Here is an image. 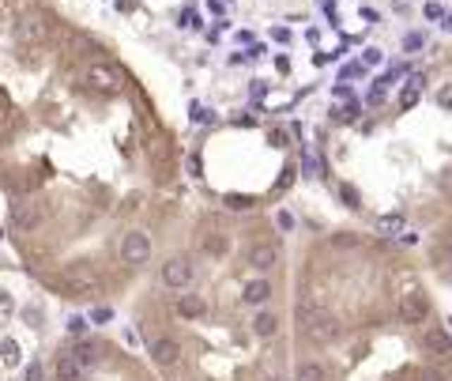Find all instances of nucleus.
Returning a JSON list of instances; mask_svg holds the SVG:
<instances>
[{
	"mask_svg": "<svg viewBox=\"0 0 452 381\" xmlns=\"http://www.w3.org/2000/svg\"><path fill=\"white\" fill-rule=\"evenodd\" d=\"M178 313H181V318H200V313H204V298L185 295V298L178 302Z\"/></svg>",
	"mask_w": 452,
	"mask_h": 381,
	"instance_id": "nucleus-16",
	"label": "nucleus"
},
{
	"mask_svg": "<svg viewBox=\"0 0 452 381\" xmlns=\"http://www.w3.org/2000/svg\"><path fill=\"white\" fill-rule=\"evenodd\" d=\"M294 321L302 332H310L313 340H336L339 336V321L332 313H324L321 306H313V302H302V306L294 310Z\"/></svg>",
	"mask_w": 452,
	"mask_h": 381,
	"instance_id": "nucleus-1",
	"label": "nucleus"
},
{
	"mask_svg": "<svg viewBox=\"0 0 452 381\" xmlns=\"http://www.w3.org/2000/svg\"><path fill=\"white\" fill-rule=\"evenodd\" d=\"M193 260L189 257H166V265H162V272H159V279L166 283L170 291H185L193 283Z\"/></svg>",
	"mask_w": 452,
	"mask_h": 381,
	"instance_id": "nucleus-3",
	"label": "nucleus"
},
{
	"mask_svg": "<svg viewBox=\"0 0 452 381\" xmlns=\"http://www.w3.org/2000/svg\"><path fill=\"white\" fill-rule=\"evenodd\" d=\"M204 253H207V257H226V253H230V242H226L223 234H212V238L204 242Z\"/></svg>",
	"mask_w": 452,
	"mask_h": 381,
	"instance_id": "nucleus-17",
	"label": "nucleus"
},
{
	"mask_svg": "<svg viewBox=\"0 0 452 381\" xmlns=\"http://www.w3.org/2000/svg\"><path fill=\"white\" fill-rule=\"evenodd\" d=\"M339 193H343V200L350 204V208H358V197H355V189H350V185H343V189H339Z\"/></svg>",
	"mask_w": 452,
	"mask_h": 381,
	"instance_id": "nucleus-22",
	"label": "nucleus"
},
{
	"mask_svg": "<svg viewBox=\"0 0 452 381\" xmlns=\"http://www.w3.org/2000/svg\"><path fill=\"white\" fill-rule=\"evenodd\" d=\"M437 102H441V106H452V87H445V91L437 95Z\"/></svg>",
	"mask_w": 452,
	"mask_h": 381,
	"instance_id": "nucleus-27",
	"label": "nucleus"
},
{
	"mask_svg": "<svg viewBox=\"0 0 452 381\" xmlns=\"http://www.w3.org/2000/svg\"><path fill=\"white\" fill-rule=\"evenodd\" d=\"M147 351H151V363H159V366H178V363H181V344L170 340V336H159V340H151Z\"/></svg>",
	"mask_w": 452,
	"mask_h": 381,
	"instance_id": "nucleus-6",
	"label": "nucleus"
},
{
	"mask_svg": "<svg viewBox=\"0 0 452 381\" xmlns=\"http://www.w3.org/2000/svg\"><path fill=\"white\" fill-rule=\"evenodd\" d=\"M445 27H448V30H452V16H448V19H445Z\"/></svg>",
	"mask_w": 452,
	"mask_h": 381,
	"instance_id": "nucleus-29",
	"label": "nucleus"
},
{
	"mask_svg": "<svg viewBox=\"0 0 452 381\" xmlns=\"http://www.w3.org/2000/svg\"><path fill=\"white\" fill-rule=\"evenodd\" d=\"M49 16L46 12H23L16 19V42L19 46H42L49 38Z\"/></svg>",
	"mask_w": 452,
	"mask_h": 381,
	"instance_id": "nucleus-2",
	"label": "nucleus"
},
{
	"mask_svg": "<svg viewBox=\"0 0 452 381\" xmlns=\"http://www.w3.org/2000/svg\"><path fill=\"white\" fill-rule=\"evenodd\" d=\"M64 287L75 291V295H87V291H94V287H98V279H94L87 268H72V272H68V279H64Z\"/></svg>",
	"mask_w": 452,
	"mask_h": 381,
	"instance_id": "nucleus-12",
	"label": "nucleus"
},
{
	"mask_svg": "<svg viewBox=\"0 0 452 381\" xmlns=\"http://www.w3.org/2000/svg\"><path fill=\"white\" fill-rule=\"evenodd\" d=\"M68 355H72V363L80 366V370H91V366L98 363V355H102V351H98V344H94V340H75Z\"/></svg>",
	"mask_w": 452,
	"mask_h": 381,
	"instance_id": "nucleus-10",
	"label": "nucleus"
},
{
	"mask_svg": "<svg viewBox=\"0 0 452 381\" xmlns=\"http://www.w3.org/2000/svg\"><path fill=\"white\" fill-rule=\"evenodd\" d=\"M109 318H114V313H109L106 306H102V310H94V313H91V321H98V325H106Z\"/></svg>",
	"mask_w": 452,
	"mask_h": 381,
	"instance_id": "nucleus-24",
	"label": "nucleus"
},
{
	"mask_svg": "<svg viewBox=\"0 0 452 381\" xmlns=\"http://www.w3.org/2000/svg\"><path fill=\"white\" fill-rule=\"evenodd\" d=\"M279 260V249H275V242H257L249 249V265L257 272H271V265Z\"/></svg>",
	"mask_w": 452,
	"mask_h": 381,
	"instance_id": "nucleus-9",
	"label": "nucleus"
},
{
	"mask_svg": "<svg viewBox=\"0 0 452 381\" xmlns=\"http://www.w3.org/2000/svg\"><path fill=\"white\" fill-rule=\"evenodd\" d=\"M445 253H448V257H452V242H445Z\"/></svg>",
	"mask_w": 452,
	"mask_h": 381,
	"instance_id": "nucleus-28",
	"label": "nucleus"
},
{
	"mask_svg": "<svg viewBox=\"0 0 452 381\" xmlns=\"http://www.w3.org/2000/svg\"><path fill=\"white\" fill-rule=\"evenodd\" d=\"M68 329H72V336H80V340H83V332H87V321H83V318H72V321H68Z\"/></svg>",
	"mask_w": 452,
	"mask_h": 381,
	"instance_id": "nucleus-21",
	"label": "nucleus"
},
{
	"mask_svg": "<svg viewBox=\"0 0 452 381\" xmlns=\"http://www.w3.org/2000/svg\"><path fill=\"white\" fill-rule=\"evenodd\" d=\"M0 355H4V366H19V358H23V351H19L16 340H4V344H0Z\"/></svg>",
	"mask_w": 452,
	"mask_h": 381,
	"instance_id": "nucleus-18",
	"label": "nucleus"
},
{
	"mask_svg": "<svg viewBox=\"0 0 452 381\" xmlns=\"http://www.w3.org/2000/svg\"><path fill=\"white\" fill-rule=\"evenodd\" d=\"M268 298H271V283L268 279H249L245 287H241V302H245V306H264Z\"/></svg>",
	"mask_w": 452,
	"mask_h": 381,
	"instance_id": "nucleus-11",
	"label": "nucleus"
},
{
	"mask_svg": "<svg viewBox=\"0 0 452 381\" xmlns=\"http://www.w3.org/2000/svg\"><path fill=\"white\" fill-rule=\"evenodd\" d=\"M121 260H125V265H147L151 260V238L143 231H128L121 238Z\"/></svg>",
	"mask_w": 452,
	"mask_h": 381,
	"instance_id": "nucleus-4",
	"label": "nucleus"
},
{
	"mask_svg": "<svg viewBox=\"0 0 452 381\" xmlns=\"http://www.w3.org/2000/svg\"><path fill=\"white\" fill-rule=\"evenodd\" d=\"M294 381H324V370L317 366V363H302L298 366V377Z\"/></svg>",
	"mask_w": 452,
	"mask_h": 381,
	"instance_id": "nucleus-19",
	"label": "nucleus"
},
{
	"mask_svg": "<svg viewBox=\"0 0 452 381\" xmlns=\"http://www.w3.org/2000/svg\"><path fill=\"white\" fill-rule=\"evenodd\" d=\"M422 347H426V355H434V358H448L452 355V336L434 325V329L422 332Z\"/></svg>",
	"mask_w": 452,
	"mask_h": 381,
	"instance_id": "nucleus-8",
	"label": "nucleus"
},
{
	"mask_svg": "<svg viewBox=\"0 0 452 381\" xmlns=\"http://www.w3.org/2000/svg\"><path fill=\"white\" fill-rule=\"evenodd\" d=\"M0 313H12V295L8 291H0Z\"/></svg>",
	"mask_w": 452,
	"mask_h": 381,
	"instance_id": "nucleus-23",
	"label": "nucleus"
},
{
	"mask_svg": "<svg viewBox=\"0 0 452 381\" xmlns=\"http://www.w3.org/2000/svg\"><path fill=\"white\" fill-rule=\"evenodd\" d=\"M117 83H121V72L114 68V64L94 61L91 68H87V87H91V91H102V95H109V91H117Z\"/></svg>",
	"mask_w": 452,
	"mask_h": 381,
	"instance_id": "nucleus-5",
	"label": "nucleus"
},
{
	"mask_svg": "<svg viewBox=\"0 0 452 381\" xmlns=\"http://www.w3.org/2000/svg\"><path fill=\"white\" fill-rule=\"evenodd\" d=\"M252 332L268 340V336L279 332V318H275V313H268V310H260V313H257V321H252Z\"/></svg>",
	"mask_w": 452,
	"mask_h": 381,
	"instance_id": "nucleus-15",
	"label": "nucleus"
},
{
	"mask_svg": "<svg viewBox=\"0 0 452 381\" xmlns=\"http://www.w3.org/2000/svg\"><path fill=\"white\" fill-rule=\"evenodd\" d=\"M418 381H445V377H441L437 370H422V374H418Z\"/></svg>",
	"mask_w": 452,
	"mask_h": 381,
	"instance_id": "nucleus-26",
	"label": "nucleus"
},
{
	"mask_svg": "<svg viewBox=\"0 0 452 381\" xmlns=\"http://www.w3.org/2000/svg\"><path fill=\"white\" fill-rule=\"evenodd\" d=\"M27 381H42V366H38V363L27 366Z\"/></svg>",
	"mask_w": 452,
	"mask_h": 381,
	"instance_id": "nucleus-25",
	"label": "nucleus"
},
{
	"mask_svg": "<svg viewBox=\"0 0 452 381\" xmlns=\"http://www.w3.org/2000/svg\"><path fill=\"white\" fill-rule=\"evenodd\" d=\"M53 374H57V381H80L83 377V370L72 363V355L64 351V355H57V363H53Z\"/></svg>",
	"mask_w": 452,
	"mask_h": 381,
	"instance_id": "nucleus-13",
	"label": "nucleus"
},
{
	"mask_svg": "<svg viewBox=\"0 0 452 381\" xmlns=\"http://www.w3.org/2000/svg\"><path fill=\"white\" fill-rule=\"evenodd\" d=\"M426 318H429L426 295H407V298L400 302V321H403V325H422Z\"/></svg>",
	"mask_w": 452,
	"mask_h": 381,
	"instance_id": "nucleus-7",
	"label": "nucleus"
},
{
	"mask_svg": "<svg viewBox=\"0 0 452 381\" xmlns=\"http://www.w3.org/2000/svg\"><path fill=\"white\" fill-rule=\"evenodd\" d=\"M226 204H230V208H252L257 200H252V197H238V193H230V197H226Z\"/></svg>",
	"mask_w": 452,
	"mask_h": 381,
	"instance_id": "nucleus-20",
	"label": "nucleus"
},
{
	"mask_svg": "<svg viewBox=\"0 0 452 381\" xmlns=\"http://www.w3.org/2000/svg\"><path fill=\"white\" fill-rule=\"evenodd\" d=\"M12 223L19 226V231H30V226H38V223H42V212H38V208H30V204H19V208L12 212Z\"/></svg>",
	"mask_w": 452,
	"mask_h": 381,
	"instance_id": "nucleus-14",
	"label": "nucleus"
}]
</instances>
